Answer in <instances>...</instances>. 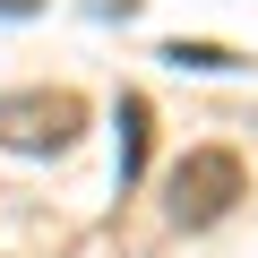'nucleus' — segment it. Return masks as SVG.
<instances>
[{"mask_svg":"<svg viewBox=\"0 0 258 258\" xmlns=\"http://www.w3.org/2000/svg\"><path fill=\"white\" fill-rule=\"evenodd\" d=\"M232 189H241V164H232V155H189V164L172 172V215H181V224H207V215H224Z\"/></svg>","mask_w":258,"mask_h":258,"instance_id":"obj_2","label":"nucleus"},{"mask_svg":"<svg viewBox=\"0 0 258 258\" xmlns=\"http://www.w3.org/2000/svg\"><path fill=\"white\" fill-rule=\"evenodd\" d=\"M172 60H181V69H241V60L215 52V43H172Z\"/></svg>","mask_w":258,"mask_h":258,"instance_id":"obj_4","label":"nucleus"},{"mask_svg":"<svg viewBox=\"0 0 258 258\" xmlns=\"http://www.w3.org/2000/svg\"><path fill=\"white\" fill-rule=\"evenodd\" d=\"M78 120H86L78 95H9V103H0V129H9V147H26V155L69 147V138H78Z\"/></svg>","mask_w":258,"mask_h":258,"instance_id":"obj_1","label":"nucleus"},{"mask_svg":"<svg viewBox=\"0 0 258 258\" xmlns=\"http://www.w3.org/2000/svg\"><path fill=\"white\" fill-rule=\"evenodd\" d=\"M138 164H147V103L120 95V189L138 181Z\"/></svg>","mask_w":258,"mask_h":258,"instance_id":"obj_3","label":"nucleus"}]
</instances>
